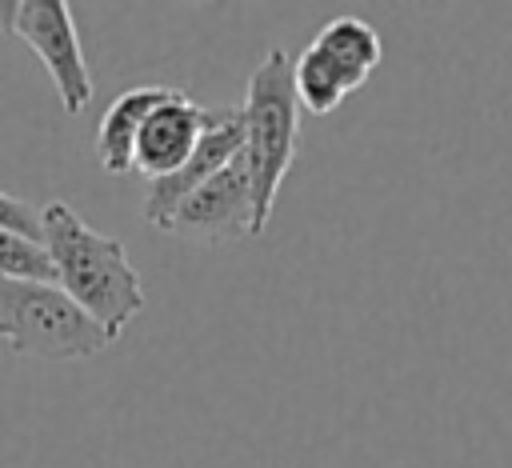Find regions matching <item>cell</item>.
Returning a JSON list of instances; mask_svg holds the SVG:
<instances>
[{
	"mask_svg": "<svg viewBox=\"0 0 512 468\" xmlns=\"http://www.w3.org/2000/svg\"><path fill=\"white\" fill-rule=\"evenodd\" d=\"M168 236L192 240V244H232L252 236V176L244 164V152L220 168L212 180H204L196 192L180 200V208L164 224Z\"/></svg>",
	"mask_w": 512,
	"mask_h": 468,
	"instance_id": "obj_5",
	"label": "cell"
},
{
	"mask_svg": "<svg viewBox=\"0 0 512 468\" xmlns=\"http://www.w3.org/2000/svg\"><path fill=\"white\" fill-rule=\"evenodd\" d=\"M312 48L324 52L332 60V68L352 84V88H364L368 76L380 68L384 60V40L380 32L360 20V16H336L328 20L316 36H312Z\"/></svg>",
	"mask_w": 512,
	"mask_h": 468,
	"instance_id": "obj_9",
	"label": "cell"
},
{
	"mask_svg": "<svg viewBox=\"0 0 512 468\" xmlns=\"http://www.w3.org/2000/svg\"><path fill=\"white\" fill-rule=\"evenodd\" d=\"M172 88L168 84H140V88H128L120 92L104 116H100V128H96V164L108 172V176H128L132 172V144L140 136V124L148 120V112L168 96Z\"/></svg>",
	"mask_w": 512,
	"mask_h": 468,
	"instance_id": "obj_8",
	"label": "cell"
},
{
	"mask_svg": "<svg viewBox=\"0 0 512 468\" xmlns=\"http://www.w3.org/2000/svg\"><path fill=\"white\" fill-rule=\"evenodd\" d=\"M0 280H36V284H56L52 260L44 252V240L0 228Z\"/></svg>",
	"mask_w": 512,
	"mask_h": 468,
	"instance_id": "obj_11",
	"label": "cell"
},
{
	"mask_svg": "<svg viewBox=\"0 0 512 468\" xmlns=\"http://www.w3.org/2000/svg\"><path fill=\"white\" fill-rule=\"evenodd\" d=\"M240 152H244V112H240V104H216V108H208L204 136H200L192 160L180 172H172L164 180H152L144 188V220L164 232V224L180 208V200L188 192H196L204 180H212L220 168H228Z\"/></svg>",
	"mask_w": 512,
	"mask_h": 468,
	"instance_id": "obj_6",
	"label": "cell"
},
{
	"mask_svg": "<svg viewBox=\"0 0 512 468\" xmlns=\"http://www.w3.org/2000/svg\"><path fill=\"white\" fill-rule=\"evenodd\" d=\"M0 228H12V232H24V236L40 240V208H32L20 196L0 192Z\"/></svg>",
	"mask_w": 512,
	"mask_h": 468,
	"instance_id": "obj_12",
	"label": "cell"
},
{
	"mask_svg": "<svg viewBox=\"0 0 512 468\" xmlns=\"http://www.w3.org/2000/svg\"><path fill=\"white\" fill-rule=\"evenodd\" d=\"M204 120L208 108H200L192 96L172 88L140 124V136L132 144V172H140L148 184L180 172L204 136Z\"/></svg>",
	"mask_w": 512,
	"mask_h": 468,
	"instance_id": "obj_7",
	"label": "cell"
},
{
	"mask_svg": "<svg viewBox=\"0 0 512 468\" xmlns=\"http://www.w3.org/2000/svg\"><path fill=\"white\" fill-rule=\"evenodd\" d=\"M0 32L20 40L48 72L68 116H80L92 100V72L84 44L64 0H0Z\"/></svg>",
	"mask_w": 512,
	"mask_h": 468,
	"instance_id": "obj_4",
	"label": "cell"
},
{
	"mask_svg": "<svg viewBox=\"0 0 512 468\" xmlns=\"http://www.w3.org/2000/svg\"><path fill=\"white\" fill-rule=\"evenodd\" d=\"M40 240L56 272V288L84 308L112 340L144 312V284L116 236L96 232L72 204L48 200L40 208Z\"/></svg>",
	"mask_w": 512,
	"mask_h": 468,
	"instance_id": "obj_1",
	"label": "cell"
},
{
	"mask_svg": "<svg viewBox=\"0 0 512 468\" xmlns=\"http://www.w3.org/2000/svg\"><path fill=\"white\" fill-rule=\"evenodd\" d=\"M292 88H296V100H300V112H312V116H328L336 112L356 88L332 68V60L324 52H316L312 44L292 60Z\"/></svg>",
	"mask_w": 512,
	"mask_h": 468,
	"instance_id": "obj_10",
	"label": "cell"
},
{
	"mask_svg": "<svg viewBox=\"0 0 512 468\" xmlns=\"http://www.w3.org/2000/svg\"><path fill=\"white\" fill-rule=\"evenodd\" d=\"M116 340L76 308L56 284L0 280V348L32 360L80 364L112 348Z\"/></svg>",
	"mask_w": 512,
	"mask_h": 468,
	"instance_id": "obj_3",
	"label": "cell"
},
{
	"mask_svg": "<svg viewBox=\"0 0 512 468\" xmlns=\"http://www.w3.org/2000/svg\"><path fill=\"white\" fill-rule=\"evenodd\" d=\"M240 112H244V164L252 176V236H264L280 184L300 144V100L292 88L288 52L272 48L252 68Z\"/></svg>",
	"mask_w": 512,
	"mask_h": 468,
	"instance_id": "obj_2",
	"label": "cell"
}]
</instances>
